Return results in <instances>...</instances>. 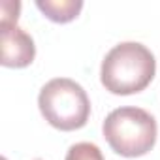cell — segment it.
<instances>
[{
    "label": "cell",
    "mask_w": 160,
    "mask_h": 160,
    "mask_svg": "<svg viewBox=\"0 0 160 160\" xmlns=\"http://www.w3.org/2000/svg\"><path fill=\"white\" fill-rule=\"evenodd\" d=\"M154 55L138 42H122L115 45L102 60L100 79L106 91L119 96L141 92L154 79Z\"/></svg>",
    "instance_id": "1"
},
{
    "label": "cell",
    "mask_w": 160,
    "mask_h": 160,
    "mask_svg": "<svg viewBox=\"0 0 160 160\" xmlns=\"http://www.w3.org/2000/svg\"><path fill=\"white\" fill-rule=\"evenodd\" d=\"M102 132L106 141L117 154L136 158L147 154L154 147L158 126L149 111L126 106L113 109L106 117Z\"/></svg>",
    "instance_id": "2"
},
{
    "label": "cell",
    "mask_w": 160,
    "mask_h": 160,
    "mask_svg": "<svg viewBox=\"0 0 160 160\" xmlns=\"http://www.w3.org/2000/svg\"><path fill=\"white\" fill-rule=\"evenodd\" d=\"M38 106L45 121L62 132L83 128L91 115V100L85 89L68 77L47 81L40 91Z\"/></svg>",
    "instance_id": "3"
},
{
    "label": "cell",
    "mask_w": 160,
    "mask_h": 160,
    "mask_svg": "<svg viewBox=\"0 0 160 160\" xmlns=\"http://www.w3.org/2000/svg\"><path fill=\"white\" fill-rule=\"evenodd\" d=\"M36 57V45L28 32L17 25H2V66L25 68L32 64Z\"/></svg>",
    "instance_id": "4"
},
{
    "label": "cell",
    "mask_w": 160,
    "mask_h": 160,
    "mask_svg": "<svg viewBox=\"0 0 160 160\" xmlns=\"http://www.w3.org/2000/svg\"><path fill=\"white\" fill-rule=\"evenodd\" d=\"M38 10L55 23H70L73 21L83 8L81 0H38Z\"/></svg>",
    "instance_id": "5"
},
{
    "label": "cell",
    "mask_w": 160,
    "mask_h": 160,
    "mask_svg": "<svg viewBox=\"0 0 160 160\" xmlns=\"http://www.w3.org/2000/svg\"><path fill=\"white\" fill-rule=\"evenodd\" d=\"M64 160H106L100 147L89 141H81V143H75L68 149L66 158Z\"/></svg>",
    "instance_id": "6"
},
{
    "label": "cell",
    "mask_w": 160,
    "mask_h": 160,
    "mask_svg": "<svg viewBox=\"0 0 160 160\" xmlns=\"http://www.w3.org/2000/svg\"><path fill=\"white\" fill-rule=\"evenodd\" d=\"M36 160H42V158H36Z\"/></svg>",
    "instance_id": "7"
}]
</instances>
